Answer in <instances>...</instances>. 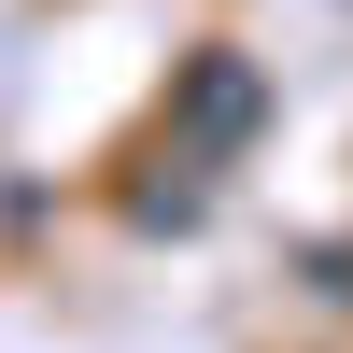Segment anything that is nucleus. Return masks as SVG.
<instances>
[{
	"instance_id": "obj_1",
	"label": "nucleus",
	"mask_w": 353,
	"mask_h": 353,
	"mask_svg": "<svg viewBox=\"0 0 353 353\" xmlns=\"http://www.w3.org/2000/svg\"><path fill=\"white\" fill-rule=\"evenodd\" d=\"M184 128H198V141H241V128H254V71H241V57H212V71H198Z\"/></svg>"
}]
</instances>
